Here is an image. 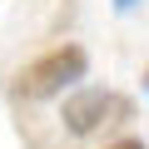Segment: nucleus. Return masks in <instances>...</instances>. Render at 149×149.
I'll list each match as a JSON object with an SVG mask.
<instances>
[{
	"instance_id": "obj_4",
	"label": "nucleus",
	"mask_w": 149,
	"mask_h": 149,
	"mask_svg": "<svg viewBox=\"0 0 149 149\" xmlns=\"http://www.w3.org/2000/svg\"><path fill=\"white\" fill-rule=\"evenodd\" d=\"M139 5V0H114V10H134Z\"/></svg>"
},
{
	"instance_id": "obj_1",
	"label": "nucleus",
	"mask_w": 149,
	"mask_h": 149,
	"mask_svg": "<svg viewBox=\"0 0 149 149\" xmlns=\"http://www.w3.org/2000/svg\"><path fill=\"white\" fill-rule=\"evenodd\" d=\"M85 74H90L85 45H55V50H45L40 60H30V65L15 74V95H20V100H55L60 90L80 85Z\"/></svg>"
},
{
	"instance_id": "obj_2",
	"label": "nucleus",
	"mask_w": 149,
	"mask_h": 149,
	"mask_svg": "<svg viewBox=\"0 0 149 149\" xmlns=\"http://www.w3.org/2000/svg\"><path fill=\"white\" fill-rule=\"evenodd\" d=\"M124 109H129V104L114 100L109 90H80V95H70V100H65L60 119H65V129H70L74 139H85V134H95L104 119H119Z\"/></svg>"
},
{
	"instance_id": "obj_3",
	"label": "nucleus",
	"mask_w": 149,
	"mask_h": 149,
	"mask_svg": "<svg viewBox=\"0 0 149 149\" xmlns=\"http://www.w3.org/2000/svg\"><path fill=\"white\" fill-rule=\"evenodd\" d=\"M109 149H144V139H119V144H109Z\"/></svg>"
}]
</instances>
